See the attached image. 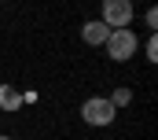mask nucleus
Segmentation results:
<instances>
[{
	"label": "nucleus",
	"instance_id": "1",
	"mask_svg": "<svg viewBox=\"0 0 158 140\" xmlns=\"http://www.w3.org/2000/svg\"><path fill=\"white\" fill-rule=\"evenodd\" d=\"M136 48H140V41H136V33H132L129 26H125V30H110V37H107V55H110L114 63L132 59Z\"/></svg>",
	"mask_w": 158,
	"mask_h": 140
},
{
	"label": "nucleus",
	"instance_id": "2",
	"mask_svg": "<svg viewBox=\"0 0 158 140\" xmlns=\"http://www.w3.org/2000/svg\"><path fill=\"white\" fill-rule=\"evenodd\" d=\"M81 118H85L88 125H110V122L118 118V107L110 103L107 96H92V100L81 103Z\"/></svg>",
	"mask_w": 158,
	"mask_h": 140
},
{
	"label": "nucleus",
	"instance_id": "3",
	"mask_svg": "<svg viewBox=\"0 0 158 140\" xmlns=\"http://www.w3.org/2000/svg\"><path fill=\"white\" fill-rule=\"evenodd\" d=\"M110 30H125L132 22V0H103V15H99Z\"/></svg>",
	"mask_w": 158,
	"mask_h": 140
},
{
	"label": "nucleus",
	"instance_id": "4",
	"mask_svg": "<svg viewBox=\"0 0 158 140\" xmlns=\"http://www.w3.org/2000/svg\"><path fill=\"white\" fill-rule=\"evenodd\" d=\"M107 37H110V26L103 19H92V22L81 26V41L85 44H107Z\"/></svg>",
	"mask_w": 158,
	"mask_h": 140
},
{
	"label": "nucleus",
	"instance_id": "5",
	"mask_svg": "<svg viewBox=\"0 0 158 140\" xmlns=\"http://www.w3.org/2000/svg\"><path fill=\"white\" fill-rule=\"evenodd\" d=\"M0 107L4 111H19L22 107V92L15 85H0Z\"/></svg>",
	"mask_w": 158,
	"mask_h": 140
},
{
	"label": "nucleus",
	"instance_id": "6",
	"mask_svg": "<svg viewBox=\"0 0 158 140\" xmlns=\"http://www.w3.org/2000/svg\"><path fill=\"white\" fill-rule=\"evenodd\" d=\"M110 103H114V107H129V103H132V92H129V89H118V92L110 96Z\"/></svg>",
	"mask_w": 158,
	"mask_h": 140
},
{
	"label": "nucleus",
	"instance_id": "7",
	"mask_svg": "<svg viewBox=\"0 0 158 140\" xmlns=\"http://www.w3.org/2000/svg\"><path fill=\"white\" fill-rule=\"evenodd\" d=\"M143 48H147V52H143V55H147V59H151V63H155V59H158V41H155V37H151V41H147V44H143Z\"/></svg>",
	"mask_w": 158,
	"mask_h": 140
},
{
	"label": "nucleus",
	"instance_id": "8",
	"mask_svg": "<svg viewBox=\"0 0 158 140\" xmlns=\"http://www.w3.org/2000/svg\"><path fill=\"white\" fill-rule=\"evenodd\" d=\"M143 22H147V26H151V30H155V26H158V11H155V7H151V11H147V15H143Z\"/></svg>",
	"mask_w": 158,
	"mask_h": 140
},
{
	"label": "nucleus",
	"instance_id": "9",
	"mask_svg": "<svg viewBox=\"0 0 158 140\" xmlns=\"http://www.w3.org/2000/svg\"><path fill=\"white\" fill-rule=\"evenodd\" d=\"M0 140H7V137H0Z\"/></svg>",
	"mask_w": 158,
	"mask_h": 140
}]
</instances>
